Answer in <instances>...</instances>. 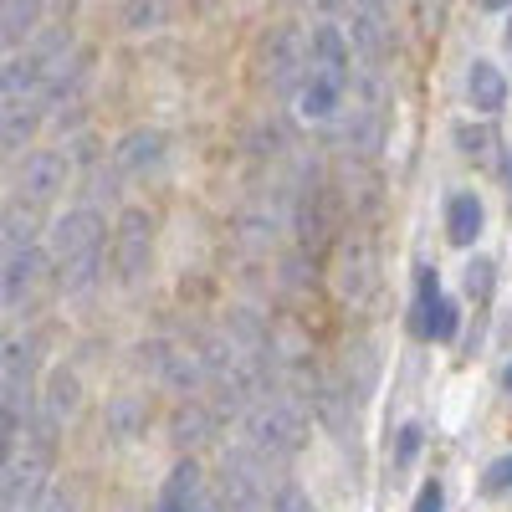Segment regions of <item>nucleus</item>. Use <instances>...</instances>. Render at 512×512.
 I'll use <instances>...</instances> for the list:
<instances>
[{"label":"nucleus","instance_id":"f257e3e1","mask_svg":"<svg viewBox=\"0 0 512 512\" xmlns=\"http://www.w3.org/2000/svg\"><path fill=\"white\" fill-rule=\"evenodd\" d=\"M246 441H251V451H262L267 461H287V456L303 451L308 420L297 415L287 400H256L246 410Z\"/></svg>","mask_w":512,"mask_h":512},{"label":"nucleus","instance_id":"f03ea898","mask_svg":"<svg viewBox=\"0 0 512 512\" xmlns=\"http://www.w3.org/2000/svg\"><path fill=\"white\" fill-rule=\"evenodd\" d=\"M67 31H52V36H41L36 47L26 52H11L6 62H0V98H21V93H36L41 82H47L57 72V62L67 57Z\"/></svg>","mask_w":512,"mask_h":512},{"label":"nucleus","instance_id":"7ed1b4c3","mask_svg":"<svg viewBox=\"0 0 512 512\" xmlns=\"http://www.w3.org/2000/svg\"><path fill=\"white\" fill-rule=\"evenodd\" d=\"M262 72H267L272 93H297V82H303V72H308V41L292 26L272 31L267 47H262Z\"/></svg>","mask_w":512,"mask_h":512},{"label":"nucleus","instance_id":"20e7f679","mask_svg":"<svg viewBox=\"0 0 512 512\" xmlns=\"http://www.w3.org/2000/svg\"><path fill=\"white\" fill-rule=\"evenodd\" d=\"M149 256H154V226L144 210H128L118 221V241H113V267L118 282H139L149 272Z\"/></svg>","mask_w":512,"mask_h":512},{"label":"nucleus","instance_id":"39448f33","mask_svg":"<svg viewBox=\"0 0 512 512\" xmlns=\"http://www.w3.org/2000/svg\"><path fill=\"white\" fill-rule=\"evenodd\" d=\"M98 241H103V216L93 205H77L52 226V262L67 267V262H77V256L98 251Z\"/></svg>","mask_w":512,"mask_h":512},{"label":"nucleus","instance_id":"423d86ee","mask_svg":"<svg viewBox=\"0 0 512 512\" xmlns=\"http://www.w3.org/2000/svg\"><path fill=\"white\" fill-rule=\"evenodd\" d=\"M292 226H297V241H303V251H323L328 236H333V226H338V195H333L328 185H308L303 200H297Z\"/></svg>","mask_w":512,"mask_h":512},{"label":"nucleus","instance_id":"0eeeda50","mask_svg":"<svg viewBox=\"0 0 512 512\" xmlns=\"http://www.w3.org/2000/svg\"><path fill=\"white\" fill-rule=\"evenodd\" d=\"M374 282H379L374 246L364 236H349L344 256H338V297H344L349 308H359V303H369V297H374Z\"/></svg>","mask_w":512,"mask_h":512},{"label":"nucleus","instance_id":"6e6552de","mask_svg":"<svg viewBox=\"0 0 512 512\" xmlns=\"http://www.w3.org/2000/svg\"><path fill=\"white\" fill-rule=\"evenodd\" d=\"M154 512H210V492H205V472L200 461H180L175 472H169V482L159 487V502Z\"/></svg>","mask_w":512,"mask_h":512},{"label":"nucleus","instance_id":"1a4fd4ad","mask_svg":"<svg viewBox=\"0 0 512 512\" xmlns=\"http://www.w3.org/2000/svg\"><path fill=\"white\" fill-rule=\"evenodd\" d=\"M47 256H52V251H41V246H21V251L6 256V267H0V313L21 308V297L36 287L41 267H47Z\"/></svg>","mask_w":512,"mask_h":512},{"label":"nucleus","instance_id":"9d476101","mask_svg":"<svg viewBox=\"0 0 512 512\" xmlns=\"http://www.w3.org/2000/svg\"><path fill=\"white\" fill-rule=\"evenodd\" d=\"M344 88L349 82H338V77H328V72H318V67H308L303 72V82H297V113H303L308 123H323V118H333L338 108H344Z\"/></svg>","mask_w":512,"mask_h":512},{"label":"nucleus","instance_id":"9b49d317","mask_svg":"<svg viewBox=\"0 0 512 512\" xmlns=\"http://www.w3.org/2000/svg\"><path fill=\"white\" fill-rule=\"evenodd\" d=\"M67 185V154L62 149H36V154H26V164H21V195L26 200H52L57 190Z\"/></svg>","mask_w":512,"mask_h":512},{"label":"nucleus","instance_id":"f8f14e48","mask_svg":"<svg viewBox=\"0 0 512 512\" xmlns=\"http://www.w3.org/2000/svg\"><path fill=\"white\" fill-rule=\"evenodd\" d=\"M349 57H354V47H349L344 26L318 21L313 36H308V67H318V72H328V77H338V82H349Z\"/></svg>","mask_w":512,"mask_h":512},{"label":"nucleus","instance_id":"ddd939ff","mask_svg":"<svg viewBox=\"0 0 512 512\" xmlns=\"http://www.w3.org/2000/svg\"><path fill=\"white\" fill-rule=\"evenodd\" d=\"M41 113H47V103L21 93V98H0V149H21L31 144V134L41 128Z\"/></svg>","mask_w":512,"mask_h":512},{"label":"nucleus","instance_id":"4468645a","mask_svg":"<svg viewBox=\"0 0 512 512\" xmlns=\"http://www.w3.org/2000/svg\"><path fill=\"white\" fill-rule=\"evenodd\" d=\"M36 231H41L36 200L0 205V256H11V251H21V246H36Z\"/></svg>","mask_w":512,"mask_h":512},{"label":"nucleus","instance_id":"2eb2a0df","mask_svg":"<svg viewBox=\"0 0 512 512\" xmlns=\"http://www.w3.org/2000/svg\"><path fill=\"white\" fill-rule=\"evenodd\" d=\"M482 226H487L482 200H477L472 190L451 195V205H446V236H451V246H472V241L482 236Z\"/></svg>","mask_w":512,"mask_h":512},{"label":"nucleus","instance_id":"dca6fc26","mask_svg":"<svg viewBox=\"0 0 512 512\" xmlns=\"http://www.w3.org/2000/svg\"><path fill=\"white\" fill-rule=\"evenodd\" d=\"M466 103L477 113H497L507 103V77L492 62H472V72H466Z\"/></svg>","mask_w":512,"mask_h":512},{"label":"nucleus","instance_id":"f3484780","mask_svg":"<svg viewBox=\"0 0 512 512\" xmlns=\"http://www.w3.org/2000/svg\"><path fill=\"white\" fill-rule=\"evenodd\" d=\"M36 16H41V0H6V6H0V57L21 52V41L31 36Z\"/></svg>","mask_w":512,"mask_h":512},{"label":"nucleus","instance_id":"a211bd4d","mask_svg":"<svg viewBox=\"0 0 512 512\" xmlns=\"http://www.w3.org/2000/svg\"><path fill=\"white\" fill-rule=\"evenodd\" d=\"M164 134H154V128H139V134H128L123 144H118V169L123 175H144V169H154L159 159H164Z\"/></svg>","mask_w":512,"mask_h":512},{"label":"nucleus","instance_id":"6ab92c4d","mask_svg":"<svg viewBox=\"0 0 512 512\" xmlns=\"http://www.w3.org/2000/svg\"><path fill=\"white\" fill-rule=\"evenodd\" d=\"M344 144H349L354 154H379V144H384V118H379V108H369V103L354 108V118L344 123Z\"/></svg>","mask_w":512,"mask_h":512},{"label":"nucleus","instance_id":"aec40b11","mask_svg":"<svg viewBox=\"0 0 512 512\" xmlns=\"http://www.w3.org/2000/svg\"><path fill=\"white\" fill-rule=\"evenodd\" d=\"M216 436V410H205L200 400H185V410L175 415V441L180 446H200Z\"/></svg>","mask_w":512,"mask_h":512},{"label":"nucleus","instance_id":"412c9836","mask_svg":"<svg viewBox=\"0 0 512 512\" xmlns=\"http://www.w3.org/2000/svg\"><path fill=\"white\" fill-rule=\"evenodd\" d=\"M72 410H77V379L67 369H57L47 379V425H62Z\"/></svg>","mask_w":512,"mask_h":512},{"label":"nucleus","instance_id":"4be33fe9","mask_svg":"<svg viewBox=\"0 0 512 512\" xmlns=\"http://www.w3.org/2000/svg\"><path fill=\"white\" fill-rule=\"evenodd\" d=\"M492 144H497V134H492V128L487 123H456V149L466 154V159H472V164H487L492 159Z\"/></svg>","mask_w":512,"mask_h":512},{"label":"nucleus","instance_id":"5701e85b","mask_svg":"<svg viewBox=\"0 0 512 512\" xmlns=\"http://www.w3.org/2000/svg\"><path fill=\"white\" fill-rule=\"evenodd\" d=\"M492 287H497V262H487V256H472V267H466V297L482 308V303H492Z\"/></svg>","mask_w":512,"mask_h":512},{"label":"nucleus","instance_id":"b1692460","mask_svg":"<svg viewBox=\"0 0 512 512\" xmlns=\"http://www.w3.org/2000/svg\"><path fill=\"white\" fill-rule=\"evenodd\" d=\"M267 512H313V497L297 487V482H277L267 492Z\"/></svg>","mask_w":512,"mask_h":512},{"label":"nucleus","instance_id":"393cba45","mask_svg":"<svg viewBox=\"0 0 512 512\" xmlns=\"http://www.w3.org/2000/svg\"><path fill=\"white\" fill-rule=\"evenodd\" d=\"M164 16H169L164 0H134V6L123 11V26H128V31H149V26H159Z\"/></svg>","mask_w":512,"mask_h":512},{"label":"nucleus","instance_id":"a878e982","mask_svg":"<svg viewBox=\"0 0 512 512\" xmlns=\"http://www.w3.org/2000/svg\"><path fill=\"white\" fill-rule=\"evenodd\" d=\"M93 277H98V251H88V256H77V262H67V267H62V287H67V292L88 287Z\"/></svg>","mask_w":512,"mask_h":512},{"label":"nucleus","instance_id":"bb28decb","mask_svg":"<svg viewBox=\"0 0 512 512\" xmlns=\"http://www.w3.org/2000/svg\"><path fill=\"white\" fill-rule=\"evenodd\" d=\"M482 492L487 497H502V492H512V451L507 456H497L487 472H482Z\"/></svg>","mask_w":512,"mask_h":512},{"label":"nucleus","instance_id":"cd10ccee","mask_svg":"<svg viewBox=\"0 0 512 512\" xmlns=\"http://www.w3.org/2000/svg\"><path fill=\"white\" fill-rule=\"evenodd\" d=\"M420 441H425L420 425H405V431H400V446H395V461H400V466H410V461H415V451H420Z\"/></svg>","mask_w":512,"mask_h":512},{"label":"nucleus","instance_id":"c85d7f7f","mask_svg":"<svg viewBox=\"0 0 512 512\" xmlns=\"http://www.w3.org/2000/svg\"><path fill=\"white\" fill-rule=\"evenodd\" d=\"M441 502H446V497H441V487H436V482H425V487H420V497H415V512H441Z\"/></svg>","mask_w":512,"mask_h":512},{"label":"nucleus","instance_id":"c756f323","mask_svg":"<svg viewBox=\"0 0 512 512\" xmlns=\"http://www.w3.org/2000/svg\"><path fill=\"white\" fill-rule=\"evenodd\" d=\"M420 11H425V26H441V16H446V0H420Z\"/></svg>","mask_w":512,"mask_h":512},{"label":"nucleus","instance_id":"7c9ffc66","mask_svg":"<svg viewBox=\"0 0 512 512\" xmlns=\"http://www.w3.org/2000/svg\"><path fill=\"white\" fill-rule=\"evenodd\" d=\"M502 180H507V195H512V154L502 159Z\"/></svg>","mask_w":512,"mask_h":512},{"label":"nucleus","instance_id":"2f4dec72","mask_svg":"<svg viewBox=\"0 0 512 512\" xmlns=\"http://www.w3.org/2000/svg\"><path fill=\"white\" fill-rule=\"evenodd\" d=\"M482 6H487V11H507V6H512V0H482Z\"/></svg>","mask_w":512,"mask_h":512},{"label":"nucleus","instance_id":"473e14b6","mask_svg":"<svg viewBox=\"0 0 512 512\" xmlns=\"http://www.w3.org/2000/svg\"><path fill=\"white\" fill-rule=\"evenodd\" d=\"M502 384H507V395H512V359H507V369H502Z\"/></svg>","mask_w":512,"mask_h":512},{"label":"nucleus","instance_id":"72a5a7b5","mask_svg":"<svg viewBox=\"0 0 512 512\" xmlns=\"http://www.w3.org/2000/svg\"><path fill=\"white\" fill-rule=\"evenodd\" d=\"M507 344H512V318H507Z\"/></svg>","mask_w":512,"mask_h":512},{"label":"nucleus","instance_id":"f704fd0d","mask_svg":"<svg viewBox=\"0 0 512 512\" xmlns=\"http://www.w3.org/2000/svg\"><path fill=\"white\" fill-rule=\"evenodd\" d=\"M507 47H512V21H507Z\"/></svg>","mask_w":512,"mask_h":512}]
</instances>
